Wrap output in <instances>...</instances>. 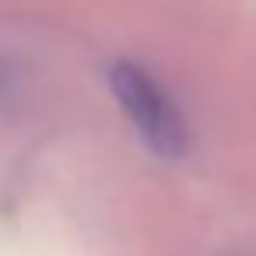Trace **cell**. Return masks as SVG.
Masks as SVG:
<instances>
[{
  "instance_id": "cell-1",
  "label": "cell",
  "mask_w": 256,
  "mask_h": 256,
  "mask_svg": "<svg viewBox=\"0 0 256 256\" xmlns=\"http://www.w3.org/2000/svg\"><path fill=\"white\" fill-rule=\"evenodd\" d=\"M109 81H112V95H116L120 109L130 116L140 140L162 158H179L186 151L190 137H186L182 112L172 106V98L162 92V84L137 64H116Z\"/></svg>"
}]
</instances>
